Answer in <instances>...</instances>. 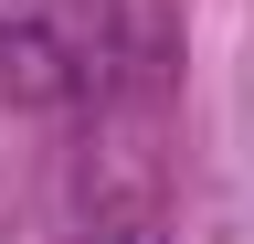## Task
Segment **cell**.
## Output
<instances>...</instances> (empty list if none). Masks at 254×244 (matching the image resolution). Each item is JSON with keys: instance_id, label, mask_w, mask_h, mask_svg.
<instances>
[{"instance_id": "6da1fadb", "label": "cell", "mask_w": 254, "mask_h": 244, "mask_svg": "<svg viewBox=\"0 0 254 244\" xmlns=\"http://www.w3.org/2000/svg\"><path fill=\"white\" fill-rule=\"evenodd\" d=\"M117 75V0H0V106H74Z\"/></svg>"}]
</instances>
